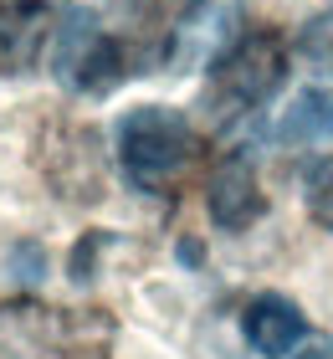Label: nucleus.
Here are the masks:
<instances>
[{
  "label": "nucleus",
  "instance_id": "7ed1b4c3",
  "mask_svg": "<svg viewBox=\"0 0 333 359\" xmlns=\"http://www.w3.org/2000/svg\"><path fill=\"white\" fill-rule=\"evenodd\" d=\"M52 72L62 88H72L82 97H103L128 77V46L93 11L72 6L62 15L57 41H52Z\"/></svg>",
  "mask_w": 333,
  "mask_h": 359
},
{
  "label": "nucleus",
  "instance_id": "1a4fd4ad",
  "mask_svg": "<svg viewBox=\"0 0 333 359\" xmlns=\"http://www.w3.org/2000/svg\"><path fill=\"white\" fill-rule=\"evenodd\" d=\"M297 52H303V62H313L318 72L333 77V6L308 15V26L297 31Z\"/></svg>",
  "mask_w": 333,
  "mask_h": 359
},
{
  "label": "nucleus",
  "instance_id": "0eeeda50",
  "mask_svg": "<svg viewBox=\"0 0 333 359\" xmlns=\"http://www.w3.org/2000/svg\"><path fill=\"white\" fill-rule=\"evenodd\" d=\"M241 334H246V344L257 354L277 359V354H287L297 339H308V323H303V308L292 298H282V292H257V298L246 303V313H241Z\"/></svg>",
  "mask_w": 333,
  "mask_h": 359
},
{
  "label": "nucleus",
  "instance_id": "9d476101",
  "mask_svg": "<svg viewBox=\"0 0 333 359\" xmlns=\"http://www.w3.org/2000/svg\"><path fill=\"white\" fill-rule=\"evenodd\" d=\"M303 190H308V210L313 221L333 231V159H313L308 175H303Z\"/></svg>",
  "mask_w": 333,
  "mask_h": 359
},
{
  "label": "nucleus",
  "instance_id": "39448f33",
  "mask_svg": "<svg viewBox=\"0 0 333 359\" xmlns=\"http://www.w3.org/2000/svg\"><path fill=\"white\" fill-rule=\"evenodd\" d=\"M205 205H210V221L221 231H246V226L261 221L266 210V195L257 185V170L246 154H226L210 175V190H205Z\"/></svg>",
  "mask_w": 333,
  "mask_h": 359
},
{
  "label": "nucleus",
  "instance_id": "f257e3e1",
  "mask_svg": "<svg viewBox=\"0 0 333 359\" xmlns=\"http://www.w3.org/2000/svg\"><path fill=\"white\" fill-rule=\"evenodd\" d=\"M195 165V128L179 108L144 103L118 118V170L144 195H175Z\"/></svg>",
  "mask_w": 333,
  "mask_h": 359
},
{
  "label": "nucleus",
  "instance_id": "6e6552de",
  "mask_svg": "<svg viewBox=\"0 0 333 359\" xmlns=\"http://www.w3.org/2000/svg\"><path fill=\"white\" fill-rule=\"evenodd\" d=\"M277 139L282 144H323V139H333V93L308 88L287 113H282Z\"/></svg>",
  "mask_w": 333,
  "mask_h": 359
},
{
  "label": "nucleus",
  "instance_id": "9b49d317",
  "mask_svg": "<svg viewBox=\"0 0 333 359\" xmlns=\"http://www.w3.org/2000/svg\"><path fill=\"white\" fill-rule=\"evenodd\" d=\"M282 359H333V334H308V339H297Z\"/></svg>",
  "mask_w": 333,
  "mask_h": 359
},
{
  "label": "nucleus",
  "instance_id": "f03ea898",
  "mask_svg": "<svg viewBox=\"0 0 333 359\" xmlns=\"http://www.w3.org/2000/svg\"><path fill=\"white\" fill-rule=\"evenodd\" d=\"M113 323L88 308L6 303L0 308V359H108Z\"/></svg>",
  "mask_w": 333,
  "mask_h": 359
},
{
  "label": "nucleus",
  "instance_id": "423d86ee",
  "mask_svg": "<svg viewBox=\"0 0 333 359\" xmlns=\"http://www.w3.org/2000/svg\"><path fill=\"white\" fill-rule=\"evenodd\" d=\"M46 36H52V6L46 0H0V72L36 67Z\"/></svg>",
  "mask_w": 333,
  "mask_h": 359
},
{
  "label": "nucleus",
  "instance_id": "20e7f679",
  "mask_svg": "<svg viewBox=\"0 0 333 359\" xmlns=\"http://www.w3.org/2000/svg\"><path fill=\"white\" fill-rule=\"evenodd\" d=\"M287 83V46L277 31H246L210 62V108L215 113H252L272 103Z\"/></svg>",
  "mask_w": 333,
  "mask_h": 359
}]
</instances>
